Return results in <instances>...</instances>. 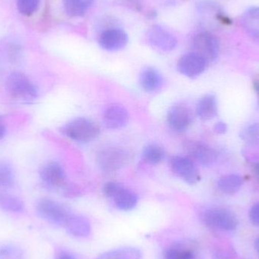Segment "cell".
I'll return each instance as SVG.
<instances>
[{"instance_id":"obj_1","label":"cell","mask_w":259,"mask_h":259,"mask_svg":"<svg viewBox=\"0 0 259 259\" xmlns=\"http://www.w3.org/2000/svg\"><path fill=\"white\" fill-rule=\"evenodd\" d=\"M6 90L12 98L25 103H31L38 97L36 85L21 72L11 73L6 80Z\"/></svg>"},{"instance_id":"obj_2","label":"cell","mask_w":259,"mask_h":259,"mask_svg":"<svg viewBox=\"0 0 259 259\" xmlns=\"http://www.w3.org/2000/svg\"><path fill=\"white\" fill-rule=\"evenodd\" d=\"M62 132L71 140L88 143L100 135V129L96 123L84 118H75L62 128Z\"/></svg>"},{"instance_id":"obj_3","label":"cell","mask_w":259,"mask_h":259,"mask_svg":"<svg viewBox=\"0 0 259 259\" xmlns=\"http://www.w3.org/2000/svg\"><path fill=\"white\" fill-rule=\"evenodd\" d=\"M39 217L53 225L64 227L70 216L73 214L67 205L50 199H42L36 205Z\"/></svg>"},{"instance_id":"obj_4","label":"cell","mask_w":259,"mask_h":259,"mask_svg":"<svg viewBox=\"0 0 259 259\" xmlns=\"http://www.w3.org/2000/svg\"><path fill=\"white\" fill-rule=\"evenodd\" d=\"M202 220L207 226L220 231H234L238 225L235 214L225 208H214L206 210L202 214Z\"/></svg>"},{"instance_id":"obj_5","label":"cell","mask_w":259,"mask_h":259,"mask_svg":"<svg viewBox=\"0 0 259 259\" xmlns=\"http://www.w3.org/2000/svg\"><path fill=\"white\" fill-rule=\"evenodd\" d=\"M128 159V155L121 148L105 147L97 154V163L101 170L106 172H115L123 167Z\"/></svg>"},{"instance_id":"obj_6","label":"cell","mask_w":259,"mask_h":259,"mask_svg":"<svg viewBox=\"0 0 259 259\" xmlns=\"http://www.w3.org/2000/svg\"><path fill=\"white\" fill-rule=\"evenodd\" d=\"M42 183L52 190L63 189L66 191V175L63 167L56 161H49L39 169Z\"/></svg>"},{"instance_id":"obj_7","label":"cell","mask_w":259,"mask_h":259,"mask_svg":"<svg viewBox=\"0 0 259 259\" xmlns=\"http://www.w3.org/2000/svg\"><path fill=\"white\" fill-rule=\"evenodd\" d=\"M193 52L202 56L207 62L215 60L219 55V41L208 32H201L193 38Z\"/></svg>"},{"instance_id":"obj_8","label":"cell","mask_w":259,"mask_h":259,"mask_svg":"<svg viewBox=\"0 0 259 259\" xmlns=\"http://www.w3.org/2000/svg\"><path fill=\"white\" fill-rule=\"evenodd\" d=\"M170 166L175 173L187 184H195L200 179L197 167L190 158L173 157L170 159Z\"/></svg>"},{"instance_id":"obj_9","label":"cell","mask_w":259,"mask_h":259,"mask_svg":"<svg viewBox=\"0 0 259 259\" xmlns=\"http://www.w3.org/2000/svg\"><path fill=\"white\" fill-rule=\"evenodd\" d=\"M147 37L152 47L163 52L172 51L178 44L177 38L161 26L155 25L151 27L148 31Z\"/></svg>"},{"instance_id":"obj_10","label":"cell","mask_w":259,"mask_h":259,"mask_svg":"<svg viewBox=\"0 0 259 259\" xmlns=\"http://www.w3.org/2000/svg\"><path fill=\"white\" fill-rule=\"evenodd\" d=\"M208 62L197 53L184 55L178 62V69L181 74L190 78L200 75L206 68Z\"/></svg>"},{"instance_id":"obj_11","label":"cell","mask_w":259,"mask_h":259,"mask_svg":"<svg viewBox=\"0 0 259 259\" xmlns=\"http://www.w3.org/2000/svg\"><path fill=\"white\" fill-rule=\"evenodd\" d=\"M100 47L107 51L122 50L128 42V36L121 29L112 28L105 30L100 37Z\"/></svg>"},{"instance_id":"obj_12","label":"cell","mask_w":259,"mask_h":259,"mask_svg":"<svg viewBox=\"0 0 259 259\" xmlns=\"http://www.w3.org/2000/svg\"><path fill=\"white\" fill-rule=\"evenodd\" d=\"M129 114L127 109L121 105H112L105 111L103 123L108 129L119 130L127 125Z\"/></svg>"},{"instance_id":"obj_13","label":"cell","mask_w":259,"mask_h":259,"mask_svg":"<svg viewBox=\"0 0 259 259\" xmlns=\"http://www.w3.org/2000/svg\"><path fill=\"white\" fill-rule=\"evenodd\" d=\"M187 148L190 155L202 165L211 166L217 160L215 151L202 142H190Z\"/></svg>"},{"instance_id":"obj_14","label":"cell","mask_w":259,"mask_h":259,"mask_svg":"<svg viewBox=\"0 0 259 259\" xmlns=\"http://www.w3.org/2000/svg\"><path fill=\"white\" fill-rule=\"evenodd\" d=\"M191 120L190 111L182 105L172 106L167 114V121L169 126L177 132H183L188 128Z\"/></svg>"},{"instance_id":"obj_15","label":"cell","mask_w":259,"mask_h":259,"mask_svg":"<svg viewBox=\"0 0 259 259\" xmlns=\"http://www.w3.org/2000/svg\"><path fill=\"white\" fill-rule=\"evenodd\" d=\"M164 259H197V251L190 241H178L164 250Z\"/></svg>"},{"instance_id":"obj_16","label":"cell","mask_w":259,"mask_h":259,"mask_svg":"<svg viewBox=\"0 0 259 259\" xmlns=\"http://www.w3.org/2000/svg\"><path fill=\"white\" fill-rule=\"evenodd\" d=\"M70 235L76 237H86L91 231V223L83 216L73 213L63 227Z\"/></svg>"},{"instance_id":"obj_17","label":"cell","mask_w":259,"mask_h":259,"mask_svg":"<svg viewBox=\"0 0 259 259\" xmlns=\"http://www.w3.org/2000/svg\"><path fill=\"white\" fill-rule=\"evenodd\" d=\"M196 113L202 121H210L218 113L217 100L214 95H206L202 97L196 107Z\"/></svg>"},{"instance_id":"obj_18","label":"cell","mask_w":259,"mask_h":259,"mask_svg":"<svg viewBox=\"0 0 259 259\" xmlns=\"http://www.w3.org/2000/svg\"><path fill=\"white\" fill-rule=\"evenodd\" d=\"M162 83V77L160 73L155 68H148L142 72L140 76V83L142 88L146 92L156 91Z\"/></svg>"},{"instance_id":"obj_19","label":"cell","mask_w":259,"mask_h":259,"mask_svg":"<svg viewBox=\"0 0 259 259\" xmlns=\"http://www.w3.org/2000/svg\"><path fill=\"white\" fill-rule=\"evenodd\" d=\"M67 15L73 18L81 17L92 7L94 0H62Z\"/></svg>"},{"instance_id":"obj_20","label":"cell","mask_w":259,"mask_h":259,"mask_svg":"<svg viewBox=\"0 0 259 259\" xmlns=\"http://www.w3.org/2000/svg\"><path fill=\"white\" fill-rule=\"evenodd\" d=\"M115 205L121 211H131L137 206L138 197L137 194L128 189L124 188L113 199Z\"/></svg>"},{"instance_id":"obj_21","label":"cell","mask_w":259,"mask_h":259,"mask_svg":"<svg viewBox=\"0 0 259 259\" xmlns=\"http://www.w3.org/2000/svg\"><path fill=\"white\" fill-rule=\"evenodd\" d=\"M243 181L237 175H229L222 177L218 181V187L222 193L231 195L237 193L241 188Z\"/></svg>"},{"instance_id":"obj_22","label":"cell","mask_w":259,"mask_h":259,"mask_svg":"<svg viewBox=\"0 0 259 259\" xmlns=\"http://www.w3.org/2000/svg\"><path fill=\"white\" fill-rule=\"evenodd\" d=\"M97 259H142V254L136 248L124 247L105 252Z\"/></svg>"},{"instance_id":"obj_23","label":"cell","mask_w":259,"mask_h":259,"mask_svg":"<svg viewBox=\"0 0 259 259\" xmlns=\"http://www.w3.org/2000/svg\"><path fill=\"white\" fill-rule=\"evenodd\" d=\"M243 26L248 33L259 38V8H252L245 13Z\"/></svg>"},{"instance_id":"obj_24","label":"cell","mask_w":259,"mask_h":259,"mask_svg":"<svg viewBox=\"0 0 259 259\" xmlns=\"http://www.w3.org/2000/svg\"><path fill=\"white\" fill-rule=\"evenodd\" d=\"M143 158L151 164H159L165 157V151L157 144H149L143 149Z\"/></svg>"},{"instance_id":"obj_25","label":"cell","mask_w":259,"mask_h":259,"mask_svg":"<svg viewBox=\"0 0 259 259\" xmlns=\"http://www.w3.org/2000/svg\"><path fill=\"white\" fill-rule=\"evenodd\" d=\"M0 207L9 212H21L24 210V204L19 198L12 195L0 193Z\"/></svg>"},{"instance_id":"obj_26","label":"cell","mask_w":259,"mask_h":259,"mask_svg":"<svg viewBox=\"0 0 259 259\" xmlns=\"http://www.w3.org/2000/svg\"><path fill=\"white\" fill-rule=\"evenodd\" d=\"M15 181V173L10 164L0 160V189L12 187Z\"/></svg>"},{"instance_id":"obj_27","label":"cell","mask_w":259,"mask_h":259,"mask_svg":"<svg viewBox=\"0 0 259 259\" xmlns=\"http://www.w3.org/2000/svg\"><path fill=\"white\" fill-rule=\"evenodd\" d=\"M39 5V0H17V8L20 13L27 16L35 13Z\"/></svg>"},{"instance_id":"obj_28","label":"cell","mask_w":259,"mask_h":259,"mask_svg":"<svg viewBox=\"0 0 259 259\" xmlns=\"http://www.w3.org/2000/svg\"><path fill=\"white\" fill-rule=\"evenodd\" d=\"M0 259H25L24 253L20 248L5 246L0 248Z\"/></svg>"},{"instance_id":"obj_29","label":"cell","mask_w":259,"mask_h":259,"mask_svg":"<svg viewBox=\"0 0 259 259\" xmlns=\"http://www.w3.org/2000/svg\"><path fill=\"white\" fill-rule=\"evenodd\" d=\"M124 188L121 184L117 182H108L103 187V193L106 197L113 199L115 196Z\"/></svg>"},{"instance_id":"obj_30","label":"cell","mask_w":259,"mask_h":259,"mask_svg":"<svg viewBox=\"0 0 259 259\" xmlns=\"http://www.w3.org/2000/svg\"><path fill=\"white\" fill-rule=\"evenodd\" d=\"M249 218L253 225L259 227V203L255 204L252 207L249 212Z\"/></svg>"},{"instance_id":"obj_31","label":"cell","mask_w":259,"mask_h":259,"mask_svg":"<svg viewBox=\"0 0 259 259\" xmlns=\"http://www.w3.org/2000/svg\"><path fill=\"white\" fill-rule=\"evenodd\" d=\"M227 125L225 123H218L214 127V131L218 133V134H224V133L227 131Z\"/></svg>"},{"instance_id":"obj_32","label":"cell","mask_w":259,"mask_h":259,"mask_svg":"<svg viewBox=\"0 0 259 259\" xmlns=\"http://www.w3.org/2000/svg\"><path fill=\"white\" fill-rule=\"evenodd\" d=\"M6 133V126L4 120L0 117V140L5 137Z\"/></svg>"},{"instance_id":"obj_33","label":"cell","mask_w":259,"mask_h":259,"mask_svg":"<svg viewBox=\"0 0 259 259\" xmlns=\"http://www.w3.org/2000/svg\"><path fill=\"white\" fill-rule=\"evenodd\" d=\"M56 259H76V258L74 256V255L68 253V252H61L60 254H59L58 256L56 257Z\"/></svg>"},{"instance_id":"obj_34","label":"cell","mask_w":259,"mask_h":259,"mask_svg":"<svg viewBox=\"0 0 259 259\" xmlns=\"http://www.w3.org/2000/svg\"><path fill=\"white\" fill-rule=\"evenodd\" d=\"M254 171H255L257 178L259 180V163L255 164V167H254Z\"/></svg>"},{"instance_id":"obj_35","label":"cell","mask_w":259,"mask_h":259,"mask_svg":"<svg viewBox=\"0 0 259 259\" xmlns=\"http://www.w3.org/2000/svg\"><path fill=\"white\" fill-rule=\"evenodd\" d=\"M255 249H256L257 252H258V254L259 255V237H258V238H257V240H255Z\"/></svg>"},{"instance_id":"obj_36","label":"cell","mask_w":259,"mask_h":259,"mask_svg":"<svg viewBox=\"0 0 259 259\" xmlns=\"http://www.w3.org/2000/svg\"><path fill=\"white\" fill-rule=\"evenodd\" d=\"M254 87H255V90L259 92V79L255 80V83H254Z\"/></svg>"}]
</instances>
